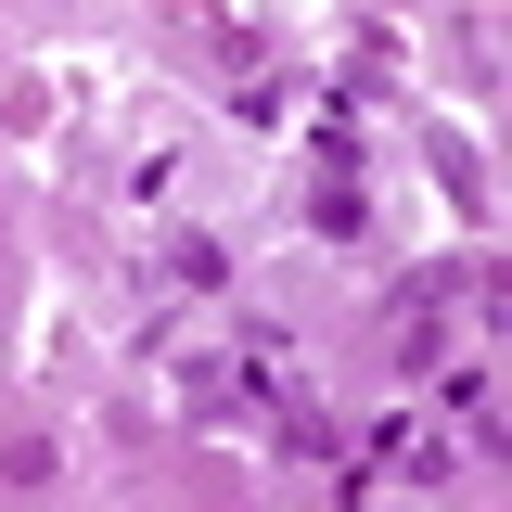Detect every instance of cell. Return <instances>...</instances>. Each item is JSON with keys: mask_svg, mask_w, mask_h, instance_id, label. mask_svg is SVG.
Listing matches in <instances>:
<instances>
[]
</instances>
